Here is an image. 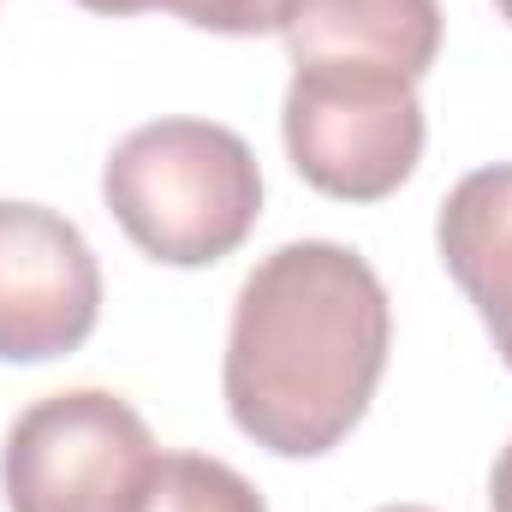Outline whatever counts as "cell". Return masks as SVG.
<instances>
[{
    "label": "cell",
    "instance_id": "obj_5",
    "mask_svg": "<svg viewBox=\"0 0 512 512\" xmlns=\"http://www.w3.org/2000/svg\"><path fill=\"white\" fill-rule=\"evenodd\" d=\"M102 322V262L78 221L0 197V364L72 358Z\"/></svg>",
    "mask_w": 512,
    "mask_h": 512
},
{
    "label": "cell",
    "instance_id": "obj_2",
    "mask_svg": "<svg viewBox=\"0 0 512 512\" xmlns=\"http://www.w3.org/2000/svg\"><path fill=\"white\" fill-rule=\"evenodd\" d=\"M102 203L143 256L209 268L256 233L262 167L233 126L149 120L102 161Z\"/></svg>",
    "mask_w": 512,
    "mask_h": 512
},
{
    "label": "cell",
    "instance_id": "obj_11",
    "mask_svg": "<svg viewBox=\"0 0 512 512\" xmlns=\"http://www.w3.org/2000/svg\"><path fill=\"white\" fill-rule=\"evenodd\" d=\"M382 512H435V507H417V501H399V507H382Z\"/></svg>",
    "mask_w": 512,
    "mask_h": 512
},
{
    "label": "cell",
    "instance_id": "obj_4",
    "mask_svg": "<svg viewBox=\"0 0 512 512\" xmlns=\"http://www.w3.org/2000/svg\"><path fill=\"white\" fill-rule=\"evenodd\" d=\"M280 137L310 191L340 203H382L423 161V102L399 72L292 66Z\"/></svg>",
    "mask_w": 512,
    "mask_h": 512
},
{
    "label": "cell",
    "instance_id": "obj_3",
    "mask_svg": "<svg viewBox=\"0 0 512 512\" xmlns=\"http://www.w3.org/2000/svg\"><path fill=\"white\" fill-rule=\"evenodd\" d=\"M161 447L137 405L108 387H66L12 417L0 447L6 512H143Z\"/></svg>",
    "mask_w": 512,
    "mask_h": 512
},
{
    "label": "cell",
    "instance_id": "obj_12",
    "mask_svg": "<svg viewBox=\"0 0 512 512\" xmlns=\"http://www.w3.org/2000/svg\"><path fill=\"white\" fill-rule=\"evenodd\" d=\"M495 12H501V18L512 24V0H495Z\"/></svg>",
    "mask_w": 512,
    "mask_h": 512
},
{
    "label": "cell",
    "instance_id": "obj_1",
    "mask_svg": "<svg viewBox=\"0 0 512 512\" xmlns=\"http://www.w3.org/2000/svg\"><path fill=\"white\" fill-rule=\"evenodd\" d=\"M393 346V304L370 256L298 239L256 262L233 298L221 393L274 459L334 453L370 411Z\"/></svg>",
    "mask_w": 512,
    "mask_h": 512
},
{
    "label": "cell",
    "instance_id": "obj_9",
    "mask_svg": "<svg viewBox=\"0 0 512 512\" xmlns=\"http://www.w3.org/2000/svg\"><path fill=\"white\" fill-rule=\"evenodd\" d=\"M78 6L102 12V18L167 12V18H185L191 30H215V36H280L298 0H78Z\"/></svg>",
    "mask_w": 512,
    "mask_h": 512
},
{
    "label": "cell",
    "instance_id": "obj_6",
    "mask_svg": "<svg viewBox=\"0 0 512 512\" xmlns=\"http://www.w3.org/2000/svg\"><path fill=\"white\" fill-rule=\"evenodd\" d=\"M441 24V0H298L280 36L292 66H370L423 84Z\"/></svg>",
    "mask_w": 512,
    "mask_h": 512
},
{
    "label": "cell",
    "instance_id": "obj_8",
    "mask_svg": "<svg viewBox=\"0 0 512 512\" xmlns=\"http://www.w3.org/2000/svg\"><path fill=\"white\" fill-rule=\"evenodd\" d=\"M143 512H268L251 477L209 453H161Z\"/></svg>",
    "mask_w": 512,
    "mask_h": 512
},
{
    "label": "cell",
    "instance_id": "obj_7",
    "mask_svg": "<svg viewBox=\"0 0 512 512\" xmlns=\"http://www.w3.org/2000/svg\"><path fill=\"white\" fill-rule=\"evenodd\" d=\"M435 245L512 370V161L477 167L447 191Z\"/></svg>",
    "mask_w": 512,
    "mask_h": 512
},
{
    "label": "cell",
    "instance_id": "obj_10",
    "mask_svg": "<svg viewBox=\"0 0 512 512\" xmlns=\"http://www.w3.org/2000/svg\"><path fill=\"white\" fill-rule=\"evenodd\" d=\"M489 512H512V441L501 447V459L489 471Z\"/></svg>",
    "mask_w": 512,
    "mask_h": 512
}]
</instances>
